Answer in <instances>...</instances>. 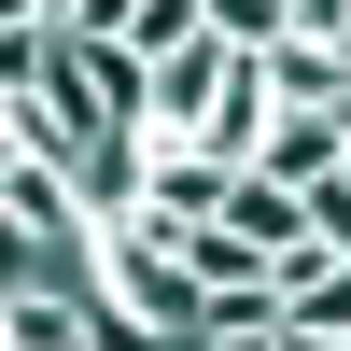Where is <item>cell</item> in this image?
Returning a JSON list of instances; mask_svg holds the SVG:
<instances>
[{
	"label": "cell",
	"mask_w": 351,
	"mask_h": 351,
	"mask_svg": "<svg viewBox=\"0 0 351 351\" xmlns=\"http://www.w3.org/2000/svg\"><path fill=\"white\" fill-rule=\"evenodd\" d=\"M281 337H351V253H324V239L281 253Z\"/></svg>",
	"instance_id": "cell-1"
},
{
	"label": "cell",
	"mask_w": 351,
	"mask_h": 351,
	"mask_svg": "<svg viewBox=\"0 0 351 351\" xmlns=\"http://www.w3.org/2000/svg\"><path fill=\"white\" fill-rule=\"evenodd\" d=\"M253 169H267V183H295V197H324L337 169H351V112H281Z\"/></svg>",
	"instance_id": "cell-3"
},
{
	"label": "cell",
	"mask_w": 351,
	"mask_h": 351,
	"mask_svg": "<svg viewBox=\"0 0 351 351\" xmlns=\"http://www.w3.org/2000/svg\"><path fill=\"white\" fill-rule=\"evenodd\" d=\"M211 28H225V43H239V56H267L281 28H295V0H211Z\"/></svg>",
	"instance_id": "cell-5"
},
{
	"label": "cell",
	"mask_w": 351,
	"mask_h": 351,
	"mask_svg": "<svg viewBox=\"0 0 351 351\" xmlns=\"http://www.w3.org/2000/svg\"><path fill=\"white\" fill-rule=\"evenodd\" d=\"M267 127H281V84H267V56H239V71H225V99L197 112V141H211L225 169H253V155H267Z\"/></svg>",
	"instance_id": "cell-2"
},
{
	"label": "cell",
	"mask_w": 351,
	"mask_h": 351,
	"mask_svg": "<svg viewBox=\"0 0 351 351\" xmlns=\"http://www.w3.org/2000/svg\"><path fill=\"white\" fill-rule=\"evenodd\" d=\"M183 351H281V324H197Z\"/></svg>",
	"instance_id": "cell-9"
},
{
	"label": "cell",
	"mask_w": 351,
	"mask_h": 351,
	"mask_svg": "<svg viewBox=\"0 0 351 351\" xmlns=\"http://www.w3.org/2000/svg\"><path fill=\"white\" fill-rule=\"evenodd\" d=\"M295 28L309 43H351V0H295Z\"/></svg>",
	"instance_id": "cell-10"
},
{
	"label": "cell",
	"mask_w": 351,
	"mask_h": 351,
	"mask_svg": "<svg viewBox=\"0 0 351 351\" xmlns=\"http://www.w3.org/2000/svg\"><path fill=\"white\" fill-rule=\"evenodd\" d=\"M14 169H28V141H14V99H0V183H14Z\"/></svg>",
	"instance_id": "cell-11"
},
{
	"label": "cell",
	"mask_w": 351,
	"mask_h": 351,
	"mask_svg": "<svg viewBox=\"0 0 351 351\" xmlns=\"http://www.w3.org/2000/svg\"><path fill=\"white\" fill-rule=\"evenodd\" d=\"M56 28H71V43H127V28H141V0H71Z\"/></svg>",
	"instance_id": "cell-6"
},
{
	"label": "cell",
	"mask_w": 351,
	"mask_h": 351,
	"mask_svg": "<svg viewBox=\"0 0 351 351\" xmlns=\"http://www.w3.org/2000/svg\"><path fill=\"white\" fill-rule=\"evenodd\" d=\"M267 84H281V112H351V56L309 43V28H281V43H267Z\"/></svg>",
	"instance_id": "cell-4"
},
{
	"label": "cell",
	"mask_w": 351,
	"mask_h": 351,
	"mask_svg": "<svg viewBox=\"0 0 351 351\" xmlns=\"http://www.w3.org/2000/svg\"><path fill=\"white\" fill-rule=\"evenodd\" d=\"M28 281H56V267H43V253H28V225L0 211V295H28Z\"/></svg>",
	"instance_id": "cell-7"
},
{
	"label": "cell",
	"mask_w": 351,
	"mask_h": 351,
	"mask_svg": "<svg viewBox=\"0 0 351 351\" xmlns=\"http://www.w3.org/2000/svg\"><path fill=\"white\" fill-rule=\"evenodd\" d=\"M309 239H324V253H351V169H337L324 197H309Z\"/></svg>",
	"instance_id": "cell-8"
}]
</instances>
